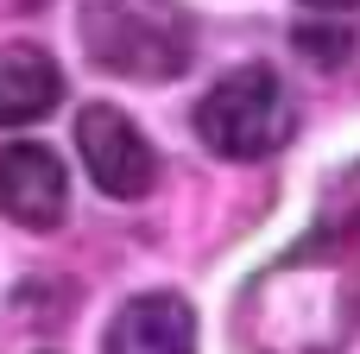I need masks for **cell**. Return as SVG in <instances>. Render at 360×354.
I'll list each match as a JSON object with an SVG mask.
<instances>
[{
  "label": "cell",
  "instance_id": "6da1fadb",
  "mask_svg": "<svg viewBox=\"0 0 360 354\" xmlns=\"http://www.w3.org/2000/svg\"><path fill=\"white\" fill-rule=\"evenodd\" d=\"M82 51L108 76L177 82L196 57V32L177 0H82Z\"/></svg>",
  "mask_w": 360,
  "mask_h": 354
},
{
  "label": "cell",
  "instance_id": "7a4b0ae2",
  "mask_svg": "<svg viewBox=\"0 0 360 354\" xmlns=\"http://www.w3.org/2000/svg\"><path fill=\"white\" fill-rule=\"evenodd\" d=\"M291 133H297L291 95H285V82L266 63H240V70L215 76L209 95L196 101V139L215 158L253 165V158H272Z\"/></svg>",
  "mask_w": 360,
  "mask_h": 354
},
{
  "label": "cell",
  "instance_id": "3957f363",
  "mask_svg": "<svg viewBox=\"0 0 360 354\" xmlns=\"http://www.w3.org/2000/svg\"><path fill=\"white\" fill-rule=\"evenodd\" d=\"M76 152H82L95 190L114 196V203H139V196H152V184H158V152H152V139L133 127V114H120V108H108V101H89V108L76 114Z\"/></svg>",
  "mask_w": 360,
  "mask_h": 354
},
{
  "label": "cell",
  "instance_id": "277c9868",
  "mask_svg": "<svg viewBox=\"0 0 360 354\" xmlns=\"http://www.w3.org/2000/svg\"><path fill=\"white\" fill-rule=\"evenodd\" d=\"M70 209V171L51 146H32V139H13L0 146V215L44 234L57 228Z\"/></svg>",
  "mask_w": 360,
  "mask_h": 354
},
{
  "label": "cell",
  "instance_id": "5b68a950",
  "mask_svg": "<svg viewBox=\"0 0 360 354\" xmlns=\"http://www.w3.org/2000/svg\"><path fill=\"white\" fill-rule=\"evenodd\" d=\"M101 354H196V310L177 291L127 298L101 336Z\"/></svg>",
  "mask_w": 360,
  "mask_h": 354
},
{
  "label": "cell",
  "instance_id": "8992f818",
  "mask_svg": "<svg viewBox=\"0 0 360 354\" xmlns=\"http://www.w3.org/2000/svg\"><path fill=\"white\" fill-rule=\"evenodd\" d=\"M63 101V70L38 44H6L0 51V127H32Z\"/></svg>",
  "mask_w": 360,
  "mask_h": 354
},
{
  "label": "cell",
  "instance_id": "52a82bcc",
  "mask_svg": "<svg viewBox=\"0 0 360 354\" xmlns=\"http://www.w3.org/2000/svg\"><path fill=\"white\" fill-rule=\"evenodd\" d=\"M310 6H360V0H310Z\"/></svg>",
  "mask_w": 360,
  "mask_h": 354
},
{
  "label": "cell",
  "instance_id": "ba28073f",
  "mask_svg": "<svg viewBox=\"0 0 360 354\" xmlns=\"http://www.w3.org/2000/svg\"><path fill=\"white\" fill-rule=\"evenodd\" d=\"M19 6H38V0H19Z\"/></svg>",
  "mask_w": 360,
  "mask_h": 354
}]
</instances>
